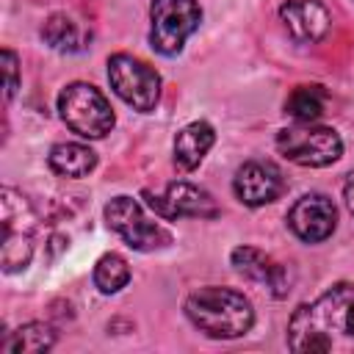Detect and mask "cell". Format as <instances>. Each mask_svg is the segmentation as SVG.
I'll return each instance as SVG.
<instances>
[{
    "label": "cell",
    "instance_id": "cell-1",
    "mask_svg": "<svg viewBox=\"0 0 354 354\" xmlns=\"http://www.w3.org/2000/svg\"><path fill=\"white\" fill-rule=\"evenodd\" d=\"M296 354H354V282H337L315 301L299 304L288 321Z\"/></svg>",
    "mask_w": 354,
    "mask_h": 354
},
{
    "label": "cell",
    "instance_id": "cell-2",
    "mask_svg": "<svg viewBox=\"0 0 354 354\" xmlns=\"http://www.w3.org/2000/svg\"><path fill=\"white\" fill-rule=\"evenodd\" d=\"M183 310L188 321L213 340L241 337L254 324L252 301L235 288H218V285L199 288L185 299Z\"/></svg>",
    "mask_w": 354,
    "mask_h": 354
},
{
    "label": "cell",
    "instance_id": "cell-3",
    "mask_svg": "<svg viewBox=\"0 0 354 354\" xmlns=\"http://www.w3.org/2000/svg\"><path fill=\"white\" fill-rule=\"evenodd\" d=\"M0 227H3V241H0V266L6 274H17L28 268L33 257V235H36V210L30 202L14 191V188H0Z\"/></svg>",
    "mask_w": 354,
    "mask_h": 354
},
{
    "label": "cell",
    "instance_id": "cell-4",
    "mask_svg": "<svg viewBox=\"0 0 354 354\" xmlns=\"http://www.w3.org/2000/svg\"><path fill=\"white\" fill-rule=\"evenodd\" d=\"M58 113H61L64 124L83 138H102L116 124V116H113L108 97L97 86L83 83V80H75V83L61 88Z\"/></svg>",
    "mask_w": 354,
    "mask_h": 354
},
{
    "label": "cell",
    "instance_id": "cell-5",
    "mask_svg": "<svg viewBox=\"0 0 354 354\" xmlns=\"http://www.w3.org/2000/svg\"><path fill=\"white\" fill-rule=\"evenodd\" d=\"M149 44L155 53L171 58L185 39L199 28L202 8L196 0H152L149 6Z\"/></svg>",
    "mask_w": 354,
    "mask_h": 354
},
{
    "label": "cell",
    "instance_id": "cell-6",
    "mask_svg": "<svg viewBox=\"0 0 354 354\" xmlns=\"http://www.w3.org/2000/svg\"><path fill=\"white\" fill-rule=\"evenodd\" d=\"M277 149L282 158H288L296 166L307 169H321L335 163L343 155V141L332 127H318V124H293L282 127L277 133Z\"/></svg>",
    "mask_w": 354,
    "mask_h": 354
},
{
    "label": "cell",
    "instance_id": "cell-7",
    "mask_svg": "<svg viewBox=\"0 0 354 354\" xmlns=\"http://www.w3.org/2000/svg\"><path fill=\"white\" fill-rule=\"evenodd\" d=\"M108 83L119 100L141 113H149L160 100V75L130 53H116L108 58Z\"/></svg>",
    "mask_w": 354,
    "mask_h": 354
},
{
    "label": "cell",
    "instance_id": "cell-8",
    "mask_svg": "<svg viewBox=\"0 0 354 354\" xmlns=\"http://www.w3.org/2000/svg\"><path fill=\"white\" fill-rule=\"evenodd\" d=\"M105 221L136 252H155L171 243V232L158 221L147 218L144 207L133 196H113L105 205Z\"/></svg>",
    "mask_w": 354,
    "mask_h": 354
},
{
    "label": "cell",
    "instance_id": "cell-9",
    "mask_svg": "<svg viewBox=\"0 0 354 354\" xmlns=\"http://www.w3.org/2000/svg\"><path fill=\"white\" fill-rule=\"evenodd\" d=\"M144 196H147V205L166 221H174V218H216L218 216L216 199L205 188H199L188 180L169 183L160 196H155L149 191H144Z\"/></svg>",
    "mask_w": 354,
    "mask_h": 354
},
{
    "label": "cell",
    "instance_id": "cell-10",
    "mask_svg": "<svg viewBox=\"0 0 354 354\" xmlns=\"http://www.w3.org/2000/svg\"><path fill=\"white\" fill-rule=\"evenodd\" d=\"M288 227L290 232L304 243H321L326 241L337 227V207L326 194H304L299 196L288 210Z\"/></svg>",
    "mask_w": 354,
    "mask_h": 354
},
{
    "label": "cell",
    "instance_id": "cell-11",
    "mask_svg": "<svg viewBox=\"0 0 354 354\" xmlns=\"http://www.w3.org/2000/svg\"><path fill=\"white\" fill-rule=\"evenodd\" d=\"M232 191L246 207H260L285 191V177L271 160H246L232 177Z\"/></svg>",
    "mask_w": 354,
    "mask_h": 354
},
{
    "label": "cell",
    "instance_id": "cell-12",
    "mask_svg": "<svg viewBox=\"0 0 354 354\" xmlns=\"http://www.w3.org/2000/svg\"><path fill=\"white\" fill-rule=\"evenodd\" d=\"M230 263H232V268L241 277L263 285L274 299L288 296V290H290V274L271 254H266V252H260L254 246H235L232 254H230Z\"/></svg>",
    "mask_w": 354,
    "mask_h": 354
},
{
    "label": "cell",
    "instance_id": "cell-13",
    "mask_svg": "<svg viewBox=\"0 0 354 354\" xmlns=\"http://www.w3.org/2000/svg\"><path fill=\"white\" fill-rule=\"evenodd\" d=\"M279 19H282L285 30L301 44L321 41L332 25L326 6L318 0H285L279 6Z\"/></svg>",
    "mask_w": 354,
    "mask_h": 354
},
{
    "label": "cell",
    "instance_id": "cell-14",
    "mask_svg": "<svg viewBox=\"0 0 354 354\" xmlns=\"http://www.w3.org/2000/svg\"><path fill=\"white\" fill-rule=\"evenodd\" d=\"M216 144V130L207 122H191L174 136V166L180 171H194L210 147Z\"/></svg>",
    "mask_w": 354,
    "mask_h": 354
},
{
    "label": "cell",
    "instance_id": "cell-15",
    "mask_svg": "<svg viewBox=\"0 0 354 354\" xmlns=\"http://www.w3.org/2000/svg\"><path fill=\"white\" fill-rule=\"evenodd\" d=\"M47 163L55 174L80 180V177H86L97 169V152L86 144H77V141H61L50 149Z\"/></svg>",
    "mask_w": 354,
    "mask_h": 354
},
{
    "label": "cell",
    "instance_id": "cell-16",
    "mask_svg": "<svg viewBox=\"0 0 354 354\" xmlns=\"http://www.w3.org/2000/svg\"><path fill=\"white\" fill-rule=\"evenodd\" d=\"M55 346V332L53 326L41 324V321H30L17 326L3 343L0 348L6 354H39V351H50Z\"/></svg>",
    "mask_w": 354,
    "mask_h": 354
},
{
    "label": "cell",
    "instance_id": "cell-17",
    "mask_svg": "<svg viewBox=\"0 0 354 354\" xmlns=\"http://www.w3.org/2000/svg\"><path fill=\"white\" fill-rule=\"evenodd\" d=\"M41 39L58 53H80L86 47V33L69 14H50L41 25Z\"/></svg>",
    "mask_w": 354,
    "mask_h": 354
},
{
    "label": "cell",
    "instance_id": "cell-18",
    "mask_svg": "<svg viewBox=\"0 0 354 354\" xmlns=\"http://www.w3.org/2000/svg\"><path fill=\"white\" fill-rule=\"evenodd\" d=\"M324 105H326V91L321 86H296L285 102V111L296 122L310 124L324 113Z\"/></svg>",
    "mask_w": 354,
    "mask_h": 354
},
{
    "label": "cell",
    "instance_id": "cell-19",
    "mask_svg": "<svg viewBox=\"0 0 354 354\" xmlns=\"http://www.w3.org/2000/svg\"><path fill=\"white\" fill-rule=\"evenodd\" d=\"M127 282H130V266H127V260L122 254L108 252V254H102L97 260V266H94V285H97L100 293H108V296L119 293Z\"/></svg>",
    "mask_w": 354,
    "mask_h": 354
},
{
    "label": "cell",
    "instance_id": "cell-20",
    "mask_svg": "<svg viewBox=\"0 0 354 354\" xmlns=\"http://www.w3.org/2000/svg\"><path fill=\"white\" fill-rule=\"evenodd\" d=\"M0 61H3V75H6V102H11L19 88V58L14 50L6 47L0 53Z\"/></svg>",
    "mask_w": 354,
    "mask_h": 354
},
{
    "label": "cell",
    "instance_id": "cell-21",
    "mask_svg": "<svg viewBox=\"0 0 354 354\" xmlns=\"http://www.w3.org/2000/svg\"><path fill=\"white\" fill-rule=\"evenodd\" d=\"M343 199H346V207H348L351 216H354V169L348 171L346 183H343Z\"/></svg>",
    "mask_w": 354,
    "mask_h": 354
}]
</instances>
